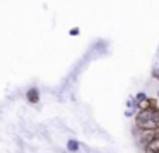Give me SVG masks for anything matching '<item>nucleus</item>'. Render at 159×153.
<instances>
[{"mask_svg":"<svg viewBox=\"0 0 159 153\" xmlns=\"http://www.w3.org/2000/svg\"><path fill=\"white\" fill-rule=\"evenodd\" d=\"M152 77H154V78H156V80H157V82H159V66H156V68H154V70H152Z\"/></svg>","mask_w":159,"mask_h":153,"instance_id":"obj_5","label":"nucleus"},{"mask_svg":"<svg viewBox=\"0 0 159 153\" xmlns=\"http://www.w3.org/2000/svg\"><path fill=\"white\" fill-rule=\"evenodd\" d=\"M144 153H159V136H156L144 146Z\"/></svg>","mask_w":159,"mask_h":153,"instance_id":"obj_2","label":"nucleus"},{"mask_svg":"<svg viewBox=\"0 0 159 153\" xmlns=\"http://www.w3.org/2000/svg\"><path fill=\"white\" fill-rule=\"evenodd\" d=\"M67 150L69 151H77L79 150V141L77 139H69L67 141Z\"/></svg>","mask_w":159,"mask_h":153,"instance_id":"obj_4","label":"nucleus"},{"mask_svg":"<svg viewBox=\"0 0 159 153\" xmlns=\"http://www.w3.org/2000/svg\"><path fill=\"white\" fill-rule=\"evenodd\" d=\"M26 99H28L29 104H38L39 102V90L36 87H31L26 92Z\"/></svg>","mask_w":159,"mask_h":153,"instance_id":"obj_3","label":"nucleus"},{"mask_svg":"<svg viewBox=\"0 0 159 153\" xmlns=\"http://www.w3.org/2000/svg\"><path fill=\"white\" fill-rule=\"evenodd\" d=\"M135 126L140 131H152V129L159 128V122L154 121V119H142V121H135Z\"/></svg>","mask_w":159,"mask_h":153,"instance_id":"obj_1","label":"nucleus"},{"mask_svg":"<svg viewBox=\"0 0 159 153\" xmlns=\"http://www.w3.org/2000/svg\"><path fill=\"white\" fill-rule=\"evenodd\" d=\"M79 32H80L79 27H72V29H70V36H77Z\"/></svg>","mask_w":159,"mask_h":153,"instance_id":"obj_6","label":"nucleus"}]
</instances>
